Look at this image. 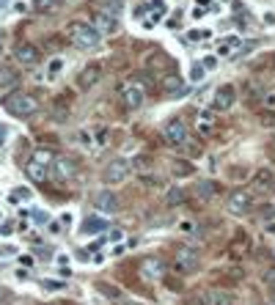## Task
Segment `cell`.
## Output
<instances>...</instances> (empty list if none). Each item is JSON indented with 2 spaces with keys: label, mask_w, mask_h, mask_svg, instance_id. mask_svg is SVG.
<instances>
[{
  "label": "cell",
  "mask_w": 275,
  "mask_h": 305,
  "mask_svg": "<svg viewBox=\"0 0 275 305\" xmlns=\"http://www.w3.org/2000/svg\"><path fill=\"white\" fill-rule=\"evenodd\" d=\"M66 36H69V42L75 47H80V50H97V47L102 44V33L94 28V25H88V22H80V19L69 22Z\"/></svg>",
  "instance_id": "6da1fadb"
},
{
  "label": "cell",
  "mask_w": 275,
  "mask_h": 305,
  "mask_svg": "<svg viewBox=\"0 0 275 305\" xmlns=\"http://www.w3.org/2000/svg\"><path fill=\"white\" fill-rule=\"evenodd\" d=\"M3 107L17 118H28L39 110V102H36V97H30V94H25V91H14L3 99Z\"/></svg>",
  "instance_id": "7a4b0ae2"
},
{
  "label": "cell",
  "mask_w": 275,
  "mask_h": 305,
  "mask_svg": "<svg viewBox=\"0 0 275 305\" xmlns=\"http://www.w3.org/2000/svg\"><path fill=\"white\" fill-rule=\"evenodd\" d=\"M130 179V162H127L124 157H118V160H110L105 165V171H102V181L105 185H121V181Z\"/></svg>",
  "instance_id": "3957f363"
},
{
  "label": "cell",
  "mask_w": 275,
  "mask_h": 305,
  "mask_svg": "<svg viewBox=\"0 0 275 305\" xmlns=\"http://www.w3.org/2000/svg\"><path fill=\"white\" fill-rule=\"evenodd\" d=\"M99 80H102V66H99V64H88V66H83V69L77 72L75 83H77L80 91H91Z\"/></svg>",
  "instance_id": "277c9868"
},
{
  "label": "cell",
  "mask_w": 275,
  "mask_h": 305,
  "mask_svg": "<svg viewBox=\"0 0 275 305\" xmlns=\"http://www.w3.org/2000/svg\"><path fill=\"white\" fill-rule=\"evenodd\" d=\"M143 97H146V88H143L140 80H132V83H127V85L121 88V105L132 107V110L143 105Z\"/></svg>",
  "instance_id": "5b68a950"
},
{
  "label": "cell",
  "mask_w": 275,
  "mask_h": 305,
  "mask_svg": "<svg viewBox=\"0 0 275 305\" xmlns=\"http://www.w3.org/2000/svg\"><path fill=\"white\" fill-rule=\"evenodd\" d=\"M173 267H176L179 272H193V269L198 267V250L176 248V253H173Z\"/></svg>",
  "instance_id": "8992f818"
},
{
  "label": "cell",
  "mask_w": 275,
  "mask_h": 305,
  "mask_svg": "<svg viewBox=\"0 0 275 305\" xmlns=\"http://www.w3.org/2000/svg\"><path fill=\"white\" fill-rule=\"evenodd\" d=\"M163 135H165V140H168L171 146H185V140H187V127H185V121H182V118H171L168 124L163 127Z\"/></svg>",
  "instance_id": "52a82bcc"
},
{
  "label": "cell",
  "mask_w": 275,
  "mask_h": 305,
  "mask_svg": "<svg viewBox=\"0 0 275 305\" xmlns=\"http://www.w3.org/2000/svg\"><path fill=\"white\" fill-rule=\"evenodd\" d=\"M14 58L25 66H33V64L42 60V52H39V47L30 44V42H17L14 44Z\"/></svg>",
  "instance_id": "ba28073f"
},
{
  "label": "cell",
  "mask_w": 275,
  "mask_h": 305,
  "mask_svg": "<svg viewBox=\"0 0 275 305\" xmlns=\"http://www.w3.org/2000/svg\"><path fill=\"white\" fill-rule=\"evenodd\" d=\"M251 193L248 190H234L229 195V203H226V209H229L231 215H245L248 209H251Z\"/></svg>",
  "instance_id": "9c48e42d"
},
{
  "label": "cell",
  "mask_w": 275,
  "mask_h": 305,
  "mask_svg": "<svg viewBox=\"0 0 275 305\" xmlns=\"http://www.w3.org/2000/svg\"><path fill=\"white\" fill-rule=\"evenodd\" d=\"M94 206H97L102 215L118 212V198H116V193H110V190H99V193H94Z\"/></svg>",
  "instance_id": "30bf717a"
},
{
  "label": "cell",
  "mask_w": 275,
  "mask_h": 305,
  "mask_svg": "<svg viewBox=\"0 0 275 305\" xmlns=\"http://www.w3.org/2000/svg\"><path fill=\"white\" fill-rule=\"evenodd\" d=\"M52 173H55L58 179H75L77 176V162L72 157H55V162H52Z\"/></svg>",
  "instance_id": "8fae6325"
},
{
  "label": "cell",
  "mask_w": 275,
  "mask_h": 305,
  "mask_svg": "<svg viewBox=\"0 0 275 305\" xmlns=\"http://www.w3.org/2000/svg\"><path fill=\"white\" fill-rule=\"evenodd\" d=\"M234 99H237V91H234V85H220L218 91H215V110H229V107L234 105Z\"/></svg>",
  "instance_id": "7c38bea8"
},
{
  "label": "cell",
  "mask_w": 275,
  "mask_h": 305,
  "mask_svg": "<svg viewBox=\"0 0 275 305\" xmlns=\"http://www.w3.org/2000/svg\"><path fill=\"white\" fill-rule=\"evenodd\" d=\"M251 181H253V190H256V193H270V190L275 187V173L270 171V168H259Z\"/></svg>",
  "instance_id": "4fadbf2b"
},
{
  "label": "cell",
  "mask_w": 275,
  "mask_h": 305,
  "mask_svg": "<svg viewBox=\"0 0 275 305\" xmlns=\"http://www.w3.org/2000/svg\"><path fill=\"white\" fill-rule=\"evenodd\" d=\"M163 272H165V264L160 261V259H154V256L140 264V275H143L146 281H160V278H163Z\"/></svg>",
  "instance_id": "5bb4252c"
},
{
  "label": "cell",
  "mask_w": 275,
  "mask_h": 305,
  "mask_svg": "<svg viewBox=\"0 0 275 305\" xmlns=\"http://www.w3.org/2000/svg\"><path fill=\"white\" fill-rule=\"evenodd\" d=\"M204 305H234V297L226 289H209L204 294Z\"/></svg>",
  "instance_id": "9a60e30c"
},
{
  "label": "cell",
  "mask_w": 275,
  "mask_h": 305,
  "mask_svg": "<svg viewBox=\"0 0 275 305\" xmlns=\"http://www.w3.org/2000/svg\"><path fill=\"white\" fill-rule=\"evenodd\" d=\"M97 25H99V33H113L118 28V17L116 14H110V11H99L97 14Z\"/></svg>",
  "instance_id": "2e32d148"
},
{
  "label": "cell",
  "mask_w": 275,
  "mask_h": 305,
  "mask_svg": "<svg viewBox=\"0 0 275 305\" xmlns=\"http://www.w3.org/2000/svg\"><path fill=\"white\" fill-rule=\"evenodd\" d=\"M196 193H198V198H201V201H212L215 195L220 193V185H218V181H212V179L198 181V185H196Z\"/></svg>",
  "instance_id": "e0dca14e"
},
{
  "label": "cell",
  "mask_w": 275,
  "mask_h": 305,
  "mask_svg": "<svg viewBox=\"0 0 275 305\" xmlns=\"http://www.w3.org/2000/svg\"><path fill=\"white\" fill-rule=\"evenodd\" d=\"M248 248H251V239H248V234H237V239L231 242V256L234 259H242V256L248 253Z\"/></svg>",
  "instance_id": "ac0fdd59"
},
{
  "label": "cell",
  "mask_w": 275,
  "mask_h": 305,
  "mask_svg": "<svg viewBox=\"0 0 275 305\" xmlns=\"http://www.w3.org/2000/svg\"><path fill=\"white\" fill-rule=\"evenodd\" d=\"M17 72L11 69V66H0V88H9V85H14L17 83Z\"/></svg>",
  "instance_id": "d6986e66"
},
{
  "label": "cell",
  "mask_w": 275,
  "mask_h": 305,
  "mask_svg": "<svg viewBox=\"0 0 275 305\" xmlns=\"http://www.w3.org/2000/svg\"><path fill=\"white\" fill-rule=\"evenodd\" d=\"M28 176H30L33 181H44L47 179V168L42 165V162L33 160V162H28Z\"/></svg>",
  "instance_id": "ffe728a7"
},
{
  "label": "cell",
  "mask_w": 275,
  "mask_h": 305,
  "mask_svg": "<svg viewBox=\"0 0 275 305\" xmlns=\"http://www.w3.org/2000/svg\"><path fill=\"white\" fill-rule=\"evenodd\" d=\"M171 168H173V173H176V176H193V173H196L193 162H185V160H173Z\"/></svg>",
  "instance_id": "44dd1931"
},
{
  "label": "cell",
  "mask_w": 275,
  "mask_h": 305,
  "mask_svg": "<svg viewBox=\"0 0 275 305\" xmlns=\"http://www.w3.org/2000/svg\"><path fill=\"white\" fill-rule=\"evenodd\" d=\"M102 228H105L102 218H88L83 226H80V231H83V234H94V231H102Z\"/></svg>",
  "instance_id": "7402d4cb"
},
{
  "label": "cell",
  "mask_w": 275,
  "mask_h": 305,
  "mask_svg": "<svg viewBox=\"0 0 275 305\" xmlns=\"http://www.w3.org/2000/svg\"><path fill=\"white\" fill-rule=\"evenodd\" d=\"M58 6H61V0H33V9H36L39 14H47V11H55Z\"/></svg>",
  "instance_id": "603a6c76"
},
{
  "label": "cell",
  "mask_w": 275,
  "mask_h": 305,
  "mask_svg": "<svg viewBox=\"0 0 275 305\" xmlns=\"http://www.w3.org/2000/svg\"><path fill=\"white\" fill-rule=\"evenodd\" d=\"M185 198H187L185 190H179V187H171L168 193H165V201H168V206H176V203H182Z\"/></svg>",
  "instance_id": "cb8c5ba5"
},
{
  "label": "cell",
  "mask_w": 275,
  "mask_h": 305,
  "mask_svg": "<svg viewBox=\"0 0 275 305\" xmlns=\"http://www.w3.org/2000/svg\"><path fill=\"white\" fill-rule=\"evenodd\" d=\"M179 91H182V80H179L176 74L165 77V94H171V97H173V94H179Z\"/></svg>",
  "instance_id": "d4e9b609"
},
{
  "label": "cell",
  "mask_w": 275,
  "mask_h": 305,
  "mask_svg": "<svg viewBox=\"0 0 275 305\" xmlns=\"http://www.w3.org/2000/svg\"><path fill=\"white\" fill-rule=\"evenodd\" d=\"M97 291L105 294V297H110V300H118V297H121V291H118L116 286H107V283H97Z\"/></svg>",
  "instance_id": "484cf974"
},
{
  "label": "cell",
  "mask_w": 275,
  "mask_h": 305,
  "mask_svg": "<svg viewBox=\"0 0 275 305\" xmlns=\"http://www.w3.org/2000/svg\"><path fill=\"white\" fill-rule=\"evenodd\" d=\"M204 74H206L204 64H193V66H190V80H193V83H201V80H204Z\"/></svg>",
  "instance_id": "4316f807"
},
{
  "label": "cell",
  "mask_w": 275,
  "mask_h": 305,
  "mask_svg": "<svg viewBox=\"0 0 275 305\" xmlns=\"http://www.w3.org/2000/svg\"><path fill=\"white\" fill-rule=\"evenodd\" d=\"M220 275H226V278H234V281H242V278H245V272H242V269H239V267H229V269H223V272H220Z\"/></svg>",
  "instance_id": "83f0119b"
},
{
  "label": "cell",
  "mask_w": 275,
  "mask_h": 305,
  "mask_svg": "<svg viewBox=\"0 0 275 305\" xmlns=\"http://www.w3.org/2000/svg\"><path fill=\"white\" fill-rule=\"evenodd\" d=\"M61 69H64V60L55 58V60L50 64V69H47V77H55V74H61Z\"/></svg>",
  "instance_id": "f1b7e54d"
},
{
  "label": "cell",
  "mask_w": 275,
  "mask_h": 305,
  "mask_svg": "<svg viewBox=\"0 0 275 305\" xmlns=\"http://www.w3.org/2000/svg\"><path fill=\"white\" fill-rule=\"evenodd\" d=\"M30 198V190L28 187H17L14 195H11V201H28Z\"/></svg>",
  "instance_id": "f546056e"
},
{
  "label": "cell",
  "mask_w": 275,
  "mask_h": 305,
  "mask_svg": "<svg viewBox=\"0 0 275 305\" xmlns=\"http://www.w3.org/2000/svg\"><path fill=\"white\" fill-rule=\"evenodd\" d=\"M261 281L267 283V289H270V286H275V267H270V269H264V275H261Z\"/></svg>",
  "instance_id": "4dcf8cb0"
},
{
  "label": "cell",
  "mask_w": 275,
  "mask_h": 305,
  "mask_svg": "<svg viewBox=\"0 0 275 305\" xmlns=\"http://www.w3.org/2000/svg\"><path fill=\"white\" fill-rule=\"evenodd\" d=\"M259 121L264 127H275V113H259Z\"/></svg>",
  "instance_id": "1f68e13d"
},
{
  "label": "cell",
  "mask_w": 275,
  "mask_h": 305,
  "mask_svg": "<svg viewBox=\"0 0 275 305\" xmlns=\"http://www.w3.org/2000/svg\"><path fill=\"white\" fill-rule=\"evenodd\" d=\"M30 215H33V223H47L50 220V215H47L44 209H36V212H30Z\"/></svg>",
  "instance_id": "d6a6232c"
},
{
  "label": "cell",
  "mask_w": 275,
  "mask_h": 305,
  "mask_svg": "<svg viewBox=\"0 0 275 305\" xmlns=\"http://www.w3.org/2000/svg\"><path fill=\"white\" fill-rule=\"evenodd\" d=\"M215 66H218V58H215V55H206V58H204V69H215Z\"/></svg>",
  "instance_id": "836d02e7"
},
{
  "label": "cell",
  "mask_w": 275,
  "mask_h": 305,
  "mask_svg": "<svg viewBox=\"0 0 275 305\" xmlns=\"http://www.w3.org/2000/svg\"><path fill=\"white\" fill-rule=\"evenodd\" d=\"M64 286H66L64 281H47L44 283V289H64Z\"/></svg>",
  "instance_id": "e575fe53"
},
{
  "label": "cell",
  "mask_w": 275,
  "mask_h": 305,
  "mask_svg": "<svg viewBox=\"0 0 275 305\" xmlns=\"http://www.w3.org/2000/svg\"><path fill=\"white\" fill-rule=\"evenodd\" d=\"M185 151H187V154H193V157H198V154H201V146H198V143H190V146L185 148Z\"/></svg>",
  "instance_id": "d590c367"
},
{
  "label": "cell",
  "mask_w": 275,
  "mask_h": 305,
  "mask_svg": "<svg viewBox=\"0 0 275 305\" xmlns=\"http://www.w3.org/2000/svg\"><path fill=\"white\" fill-rule=\"evenodd\" d=\"M6 138H9V130H6V127H3V124H0V146H3V143H6Z\"/></svg>",
  "instance_id": "8d00e7d4"
},
{
  "label": "cell",
  "mask_w": 275,
  "mask_h": 305,
  "mask_svg": "<svg viewBox=\"0 0 275 305\" xmlns=\"http://www.w3.org/2000/svg\"><path fill=\"white\" fill-rule=\"evenodd\" d=\"M261 212H264V215H261V218L267 220V218H272V215H275V209H272V206H264V209H261Z\"/></svg>",
  "instance_id": "74e56055"
},
{
  "label": "cell",
  "mask_w": 275,
  "mask_h": 305,
  "mask_svg": "<svg viewBox=\"0 0 275 305\" xmlns=\"http://www.w3.org/2000/svg\"><path fill=\"white\" fill-rule=\"evenodd\" d=\"M19 261H22L25 267H30V264H33V259H30V256H19Z\"/></svg>",
  "instance_id": "f35d334b"
},
{
  "label": "cell",
  "mask_w": 275,
  "mask_h": 305,
  "mask_svg": "<svg viewBox=\"0 0 275 305\" xmlns=\"http://www.w3.org/2000/svg\"><path fill=\"white\" fill-rule=\"evenodd\" d=\"M267 294H270V302L275 305V286H270V289H267Z\"/></svg>",
  "instance_id": "ab89813d"
},
{
  "label": "cell",
  "mask_w": 275,
  "mask_h": 305,
  "mask_svg": "<svg viewBox=\"0 0 275 305\" xmlns=\"http://www.w3.org/2000/svg\"><path fill=\"white\" fill-rule=\"evenodd\" d=\"M267 234H275V223H270V226H267Z\"/></svg>",
  "instance_id": "60d3db41"
}]
</instances>
